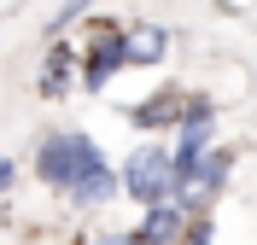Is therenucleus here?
<instances>
[{
  "instance_id": "f257e3e1",
  "label": "nucleus",
  "mask_w": 257,
  "mask_h": 245,
  "mask_svg": "<svg viewBox=\"0 0 257 245\" xmlns=\"http://www.w3.org/2000/svg\"><path fill=\"white\" fill-rule=\"evenodd\" d=\"M117 187H123V193L135 198V204H146V210H158V204H176V181H170V152H164V146H135V158L123 163Z\"/></svg>"
},
{
  "instance_id": "f03ea898",
  "label": "nucleus",
  "mask_w": 257,
  "mask_h": 245,
  "mask_svg": "<svg viewBox=\"0 0 257 245\" xmlns=\"http://www.w3.org/2000/svg\"><path fill=\"white\" fill-rule=\"evenodd\" d=\"M64 193L76 198V204H105V198L123 193V187H117V169L99 158V146L88 140V134H70V175H64Z\"/></svg>"
},
{
  "instance_id": "7ed1b4c3",
  "label": "nucleus",
  "mask_w": 257,
  "mask_h": 245,
  "mask_svg": "<svg viewBox=\"0 0 257 245\" xmlns=\"http://www.w3.org/2000/svg\"><path fill=\"white\" fill-rule=\"evenodd\" d=\"M205 146H210V105H205V99H193V105H187V123H181V140H176V152H170L176 204H187L193 175H199V163H205Z\"/></svg>"
},
{
  "instance_id": "20e7f679",
  "label": "nucleus",
  "mask_w": 257,
  "mask_h": 245,
  "mask_svg": "<svg viewBox=\"0 0 257 245\" xmlns=\"http://www.w3.org/2000/svg\"><path fill=\"white\" fill-rule=\"evenodd\" d=\"M170 239H181V204L146 210V228H135V245H170Z\"/></svg>"
},
{
  "instance_id": "39448f33",
  "label": "nucleus",
  "mask_w": 257,
  "mask_h": 245,
  "mask_svg": "<svg viewBox=\"0 0 257 245\" xmlns=\"http://www.w3.org/2000/svg\"><path fill=\"white\" fill-rule=\"evenodd\" d=\"M35 169H41V181L64 187V175H70V134H47L41 152H35Z\"/></svg>"
},
{
  "instance_id": "423d86ee",
  "label": "nucleus",
  "mask_w": 257,
  "mask_h": 245,
  "mask_svg": "<svg viewBox=\"0 0 257 245\" xmlns=\"http://www.w3.org/2000/svg\"><path fill=\"white\" fill-rule=\"evenodd\" d=\"M117 65H128V35H105V41H99V53H94V65L82 70V76H88V88H99V82L111 76Z\"/></svg>"
},
{
  "instance_id": "0eeeda50",
  "label": "nucleus",
  "mask_w": 257,
  "mask_h": 245,
  "mask_svg": "<svg viewBox=\"0 0 257 245\" xmlns=\"http://www.w3.org/2000/svg\"><path fill=\"white\" fill-rule=\"evenodd\" d=\"M228 169H234V158H228V152H210V158L205 163H199V175H193V181H199V193H222V181H228Z\"/></svg>"
},
{
  "instance_id": "6e6552de",
  "label": "nucleus",
  "mask_w": 257,
  "mask_h": 245,
  "mask_svg": "<svg viewBox=\"0 0 257 245\" xmlns=\"http://www.w3.org/2000/svg\"><path fill=\"white\" fill-rule=\"evenodd\" d=\"M181 245H210V222H193V228L181 233Z\"/></svg>"
},
{
  "instance_id": "1a4fd4ad",
  "label": "nucleus",
  "mask_w": 257,
  "mask_h": 245,
  "mask_svg": "<svg viewBox=\"0 0 257 245\" xmlns=\"http://www.w3.org/2000/svg\"><path fill=\"white\" fill-rule=\"evenodd\" d=\"M12 187V158H0V193Z\"/></svg>"
},
{
  "instance_id": "9d476101",
  "label": "nucleus",
  "mask_w": 257,
  "mask_h": 245,
  "mask_svg": "<svg viewBox=\"0 0 257 245\" xmlns=\"http://www.w3.org/2000/svg\"><path fill=\"white\" fill-rule=\"evenodd\" d=\"M99 245H135V233H123V239H99Z\"/></svg>"
}]
</instances>
